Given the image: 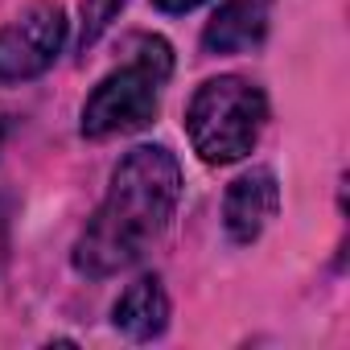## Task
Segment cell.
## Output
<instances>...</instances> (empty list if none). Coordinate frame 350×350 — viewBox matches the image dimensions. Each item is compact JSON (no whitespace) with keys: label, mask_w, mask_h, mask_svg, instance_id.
<instances>
[{"label":"cell","mask_w":350,"mask_h":350,"mask_svg":"<svg viewBox=\"0 0 350 350\" xmlns=\"http://www.w3.org/2000/svg\"><path fill=\"white\" fill-rule=\"evenodd\" d=\"M276 0H223L211 25L202 29L206 54H243L264 42Z\"/></svg>","instance_id":"6"},{"label":"cell","mask_w":350,"mask_h":350,"mask_svg":"<svg viewBox=\"0 0 350 350\" xmlns=\"http://www.w3.org/2000/svg\"><path fill=\"white\" fill-rule=\"evenodd\" d=\"M66 9L58 0H38L0 29V83H29L46 75L66 46Z\"/></svg>","instance_id":"4"},{"label":"cell","mask_w":350,"mask_h":350,"mask_svg":"<svg viewBox=\"0 0 350 350\" xmlns=\"http://www.w3.org/2000/svg\"><path fill=\"white\" fill-rule=\"evenodd\" d=\"M268 124V99L256 83L239 75H219L202 83L186 111V132L206 165H231L247 157Z\"/></svg>","instance_id":"3"},{"label":"cell","mask_w":350,"mask_h":350,"mask_svg":"<svg viewBox=\"0 0 350 350\" xmlns=\"http://www.w3.org/2000/svg\"><path fill=\"white\" fill-rule=\"evenodd\" d=\"M280 211V186L272 169H252L231 182L223 198V227L231 243H256Z\"/></svg>","instance_id":"5"},{"label":"cell","mask_w":350,"mask_h":350,"mask_svg":"<svg viewBox=\"0 0 350 350\" xmlns=\"http://www.w3.org/2000/svg\"><path fill=\"white\" fill-rule=\"evenodd\" d=\"M182 198V165L165 144H140L132 148L116 173L111 186L95 211V219L83 227L75 243V272L91 280H107L132 264H140L152 243L169 231V219Z\"/></svg>","instance_id":"1"},{"label":"cell","mask_w":350,"mask_h":350,"mask_svg":"<svg viewBox=\"0 0 350 350\" xmlns=\"http://www.w3.org/2000/svg\"><path fill=\"white\" fill-rule=\"evenodd\" d=\"M152 5H157L161 13H173V17H178V13H194L198 5H206V0H152Z\"/></svg>","instance_id":"9"},{"label":"cell","mask_w":350,"mask_h":350,"mask_svg":"<svg viewBox=\"0 0 350 350\" xmlns=\"http://www.w3.org/2000/svg\"><path fill=\"white\" fill-rule=\"evenodd\" d=\"M124 5L128 0H83V25H79V50L83 54L111 29V21L124 13Z\"/></svg>","instance_id":"8"},{"label":"cell","mask_w":350,"mask_h":350,"mask_svg":"<svg viewBox=\"0 0 350 350\" xmlns=\"http://www.w3.org/2000/svg\"><path fill=\"white\" fill-rule=\"evenodd\" d=\"M169 75H173L169 42L165 38H136V54L120 70L99 79V87L87 95L79 132L91 140H103V136L144 128L161 107V91H165Z\"/></svg>","instance_id":"2"},{"label":"cell","mask_w":350,"mask_h":350,"mask_svg":"<svg viewBox=\"0 0 350 350\" xmlns=\"http://www.w3.org/2000/svg\"><path fill=\"white\" fill-rule=\"evenodd\" d=\"M0 148H5V120H0Z\"/></svg>","instance_id":"10"},{"label":"cell","mask_w":350,"mask_h":350,"mask_svg":"<svg viewBox=\"0 0 350 350\" xmlns=\"http://www.w3.org/2000/svg\"><path fill=\"white\" fill-rule=\"evenodd\" d=\"M111 321L116 329H124L132 342H148V338H161L165 325H169V297H165V284L161 276H140L132 280L116 309H111Z\"/></svg>","instance_id":"7"}]
</instances>
